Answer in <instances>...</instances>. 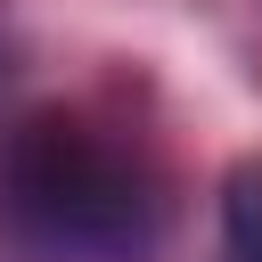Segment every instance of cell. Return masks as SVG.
<instances>
[{"label":"cell","instance_id":"cell-1","mask_svg":"<svg viewBox=\"0 0 262 262\" xmlns=\"http://www.w3.org/2000/svg\"><path fill=\"white\" fill-rule=\"evenodd\" d=\"M164 172L90 115H33L8 139V221L41 262H147L164 246Z\"/></svg>","mask_w":262,"mask_h":262},{"label":"cell","instance_id":"cell-2","mask_svg":"<svg viewBox=\"0 0 262 262\" xmlns=\"http://www.w3.org/2000/svg\"><path fill=\"white\" fill-rule=\"evenodd\" d=\"M221 262H262V156L229 164L221 180Z\"/></svg>","mask_w":262,"mask_h":262}]
</instances>
